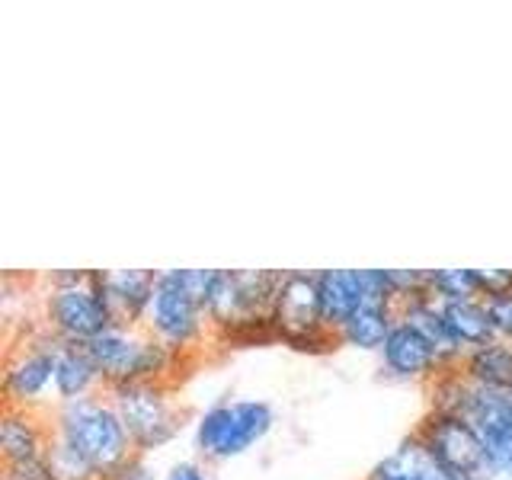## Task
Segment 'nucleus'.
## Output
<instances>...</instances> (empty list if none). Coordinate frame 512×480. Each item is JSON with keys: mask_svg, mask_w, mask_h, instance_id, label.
Instances as JSON below:
<instances>
[{"mask_svg": "<svg viewBox=\"0 0 512 480\" xmlns=\"http://www.w3.org/2000/svg\"><path fill=\"white\" fill-rule=\"evenodd\" d=\"M285 269H221L208 320L215 330V346L272 343V308Z\"/></svg>", "mask_w": 512, "mask_h": 480, "instance_id": "nucleus-1", "label": "nucleus"}, {"mask_svg": "<svg viewBox=\"0 0 512 480\" xmlns=\"http://www.w3.org/2000/svg\"><path fill=\"white\" fill-rule=\"evenodd\" d=\"M52 432L68 442L80 458H87L103 477L138 455L109 391L80 400H55Z\"/></svg>", "mask_w": 512, "mask_h": 480, "instance_id": "nucleus-2", "label": "nucleus"}, {"mask_svg": "<svg viewBox=\"0 0 512 480\" xmlns=\"http://www.w3.org/2000/svg\"><path fill=\"white\" fill-rule=\"evenodd\" d=\"M87 352L100 368L106 391L138 381H157L176 388L183 381V368L192 365L144 327H109L87 343Z\"/></svg>", "mask_w": 512, "mask_h": 480, "instance_id": "nucleus-3", "label": "nucleus"}, {"mask_svg": "<svg viewBox=\"0 0 512 480\" xmlns=\"http://www.w3.org/2000/svg\"><path fill=\"white\" fill-rule=\"evenodd\" d=\"M45 292L39 295V320L61 343L87 346L112 327L103 301V272L100 269H64L48 272L42 279Z\"/></svg>", "mask_w": 512, "mask_h": 480, "instance_id": "nucleus-4", "label": "nucleus"}, {"mask_svg": "<svg viewBox=\"0 0 512 480\" xmlns=\"http://www.w3.org/2000/svg\"><path fill=\"white\" fill-rule=\"evenodd\" d=\"M144 330L189 362H199L208 343L215 346L212 320L186 288L183 269H160Z\"/></svg>", "mask_w": 512, "mask_h": 480, "instance_id": "nucleus-5", "label": "nucleus"}, {"mask_svg": "<svg viewBox=\"0 0 512 480\" xmlns=\"http://www.w3.org/2000/svg\"><path fill=\"white\" fill-rule=\"evenodd\" d=\"M61 340L42 320L23 324L20 333L7 336L4 352V404L16 407H45L42 397L55 388Z\"/></svg>", "mask_w": 512, "mask_h": 480, "instance_id": "nucleus-6", "label": "nucleus"}, {"mask_svg": "<svg viewBox=\"0 0 512 480\" xmlns=\"http://www.w3.org/2000/svg\"><path fill=\"white\" fill-rule=\"evenodd\" d=\"M272 333L276 340L298 352H330L340 346L336 333L327 330L324 311H320L317 272L285 269L276 308H272Z\"/></svg>", "mask_w": 512, "mask_h": 480, "instance_id": "nucleus-7", "label": "nucleus"}, {"mask_svg": "<svg viewBox=\"0 0 512 480\" xmlns=\"http://www.w3.org/2000/svg\"><path fill=\"white\" fill-rule=\"evenodd\" d=\"M112 404H116L128 436L135 442V452H151V448L167 445L176 432L183 429L189 410L176 400L173 384L138 381L109 388Z\"/></svg>", "mask_w": 512, "mask_h": 480, "instance_id": "nucleus-8", "label": "nucleus"}, {"mask_svg": "<svg viewBox=\"0 0 512 480\" xmlns=\"http://www.w3.org/2000/svg\"><path fill=\"white\" fill-rule=\"evenodd\" d=\"M272 423H276V413L263 400H221L199 420L196 448L205 461H228L266 439Z\"/></svg>", "mask_w": 512, "mask_h": 480, "instance_id": "nucleus-9", "label": "nucleus"}, {"mask_svg": "<svg viewBox=\"0 0 512 480\" xmlns=\"http://www.w3.org/2000/svg\"><path fill=\"white\" fill-rule=\"evenodd\" d=\"M413 436L423 442L426 455L455 480H480L490 468L487 448L464 416L429 410L413 429Z\"/></svg>", "mask_w": 512, "mask_h": 480, "instance_id": "nucleus-10", "label": "nucleus"}, {"mask_svg": "<svg viewBox=\"0 0 512 480\" xmlns=\"http://www.w3.org/2000/svg\"><path fill=\"white\" fill-rule=\"evenodd\" d=\"M103 272V301L112 327H144L154 288L157 269H100Z\"/></svg>", "mask_w": 512, "mask_h": 480, "instance_id": "nucleus-11", "label": "nucleus"}, {"mask_svg": "<svg viewBox=\"0 0 512 480\" xmlns=\"http://www.w3.org/2000/svg\"><path fill=\"white\" fill-rule=\"evenodd\" d=\"M381 368L397 381H436L442 375L439 352L420 330H413L404 320H397L388 340L378 349Z\"/></svg>", "mask_w": 512, "mask_h": 480, "instance_id": "nucleus-12", "label": "nucleus"}, {"mask_svg": "<svg viewBox=\"0 0 512 480\" xmlns=\"http://www.w3.org/2000/svg\"><path fill=\"white\" fill-rule=\"evenodd\" d=\"M52 439V407H16L4 404L0 416V461H32L45 455Z\"/></svg>", "mask_w": 512, "mask_h": 480, "instance_id": "nucleus-13", "label": "nucleus"}, {"mask_svg": "<svg viewBox=\"0 0 512 480\" xmlns=\"http://www.w3.org/2000/svg\"><path fill=\"white\" fill-rule=\"evenodd\" d=\"M397 320H404L413 330H420L426 340L432 343V349L439 352V362H442V372H452V368H461L464 362V352L452 330L445 324V314H442V301H436L429 292L423 295H413V298H404L397 301Z\"/></svg>", "mask_w": 512, "mask_h": 480, "instance_id": "nucleus-14", "label": "nucleus"}, {"mask_svg": "<svg viewBox=\"0 0 512 480\" xmlns=\"http://www.w3.org/2000/svg\"><path fill=\"white\" fill-rule=\"evenodd\" d=\"M106 384L100 368H96L87 346L80 343H61L58 365H55V397L58 400H80L103 394Z\"/></svg>", "mask_w": 512, "mask_h": 480, "instance_id": "nucleus-15", "label": "nucleus"}, {"mask_svg": "<svg viewBox=\"0 0 512 480\" xmlns=\"http://www.w3.org/2000/svg\"><path fill=\"white\" fill-rule=\"evenodd\" d=\"M397 324V301H365L362 308L352 314L346 324L336 330V340L340 346H356V349H381L388 333Z\"/></svg>", "mask_w": 512, "mask_h": 480, "instance_id": "nucleus-16", "label": "nucleus"}, {"mask_svg": "<svg viewBox=\"0 0 512 480\" xmlns=\"http://www.w3.org/2000/svg\"><path fill=\"white\" fill-rule=\"evenodd\" d=\"M442 314H445L448 330H452V336H455V343L464 352L490 346V343L500 340V336H496L493 317H490V308H487L484 298L442 301Z\"/></svg>", "mask_w": 512, "mask_h": 480, "instance_id": "nucleus-17", "label": "nucleus"}, {"mask_svg": "<svg viewBox=\"0 0 512 480\" xmlns=\"http://www.w3.org/2000/svg\"><path fill=\"white\" fill-rule=\"evenodd\" d=\"M458 372L484 388H512V343L496 340L490 346L471 349Z\"/></svg>", "mask_w": 512, "mask_h": 480, "instance_id": "nucleus-18", "label": "nucleus"}, {"mask_svg": "<svg viewBox=\"0 0 512 480\" xmlns=\"http://www.w3.org/2000/svg\"><path fill=\"white\" fill-rule=\"evenodd\" d=\"M42 458L55 480H103V474L96 471L87 458H80L68 442L58 439L55 432H52V439H48Z\"/></svg>", "mask_w": 512, "mask_h": 480, "instance_id": "nucleus-19", "label": "nucleus"}, {"mask_svg": "<svg viewBox=\"0 0 512 480\" xmlns=\"http://www.w3.org/2000/svg\"><path fill=\"white\" fill-rule=\"evenodd\" d=\"M429 295L436 301L480 298L477 269H429Z\"/></svg>", "mask_w": 512, "mask_h": 480, "instance_id": "nucleus-20", "label": "nucleus"}, {"mask_svg": "<svg viewBox=\"0 0 512 480\" xmlns=\"http://www.w3.org/2000/svg\"><path fill=\"white\" fill-rule=\"evenodd\" d=\"M0 480H55L48 471L45 458H32V461H13L0 468Z\"/></svg>", "mask_w": 512, "mask_h": 480, "instance_id": "nucleus-21", "label": "nucleus"}, {"mask_svg": "<svg viewBox=\"0 0 512 480\" xmlns=\"http://www.w3.org/2000/svg\"><path fill=\"white\" fill-rule=\"evenodd\" d=\"M484 301H487V308H490L496 336H500L503 343H512V292L496 295V298H484Z\"/></svg>", "mask_w": 512, "mask_h": 480, "instance_id": "nucleus-22", "label": "nucleus"}, {"mask_svg": "<svg viewBox=\"0 0 512 480\" xmlns=\"http://www.w3.org/2000/svg\"><path fill=\"white\" fill-rule=\"evenodd\" d=\"M480 298H496L512 292V269H477Z\"/></svg>", "mask_w": 512, "mask_h": 480, "instance_id": "nucleus-23", "label": "nucleus"}, {"mask_svg": "<svg viewBox=\"0 0 512 480\" xmlns=\"http://www.w3.org/2000/svg\"><path fill=\"white\" fill-rule=\"evenodd\" d=\"M103 480H154V471L148 468V461H144V455H132L128 461H122L116 471H109Z\"/></svg>", "mask_w": 512, "mask_h": 480, "instance_id": "nucleus-24", "label": "nucleus"}, {"mask_svg": "<svg viewBox=\"0 0 512 480\" xmlns=\"http://www.w3.org/2000/svg\"><path fill=\"white\" fill-rule=\"evenodd\" d=\"M164 480H212V477H208V471L199 461H180V464H173Z\"/></svg>", "mask_w": 512, "mask_h": 480, "instance_id": "nucleus-25", "label": "nucleus"}]
</instances>
